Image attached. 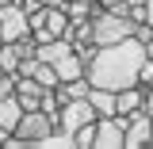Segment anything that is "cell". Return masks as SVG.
Listing matches in <instances>:
<instances>
[{
    "mask_svg": "<svg viewBox=\"0 0 153 149\" xmlns=\"http://www.w3.org/2000/svg\"><path fill=\"white\" fill-rule=\"evenodd\" d=\"M149 149H153V142H149Z\"/></svg>",
    "mask_w": 153,
    "mask_h": 149,
    "instance_id": "cell-22",
    "label": "cell"
},
{
    "mask_svg": "<svg viewBox=\"0 0 153 149\" xmlns=\"http://www.w3.org/2000/svg\"><path fill=\"white\" fill-rule=\"evenodd\" d=\"M130 35H134V23L126 16H119L111 8H96L92 12V42L96 46H111V42H123Z\"/></svg>",
    "mask_w": 153,
    "mask_h": 149,
    "instance_id": "cell-2",
    "label": "cell"
},
{
    "mask_svg": "<svg viewBox=\"0 0 153 149\" xmlns=\"http://www.w3.org/2000/svg\"><path fill=\"white\" fill-rule=\"evenodd\" d=\"M130 115H100L96 119V149H119L126 142Z\"/></svg>",
    "mask_w": 153,
    "mask_h": 149,
    "instance_id": "cell-5",
    "label": "cell"
},
{
    "mask_svg": "<svg viewBox=\"0 0 153 149\" xmlns=\"http://www.w3.org/2000/svg\"><path fill=\"white\" fill-rule=\"evenodd\" d=\"M73 145L76 149H88V145L96 149V122H88V126H80V130L73 134Z\"/></svg>",
    "mask_w": 153,
    "mask_h": 149,
    "instance_id": "cell-16",
    "label": "cell"
},
{
    "mask_svg": "<svg viewBox=\"0 0 153 149\" xmlns=\"http://www.w3.org/2000/svg\"><path fill=\"white\" fill-rule=\"evenodd\" d=\"M153 142V115L149 111H134L130 122H126V142H123V149H142Z\"/></svg>",
    "mask_w": 153,
    "mask_h": 149,
    "instance_id": "cell-7",
    "label": "cell"
},
{
    "mask_svg": "<svg viewBox=\"0 0 153 149\" xmlns=\"http://www.w3.org/2000/svg\"><path fill=\"white\" fill-rule=\"evenodd\" d=\"M54 69H57V80H61V84H65V80H76V76H84V57L76 54V50H69L65 57L54 61Z\"/></svg>",
    "mask_w": 153,
    "mask_h": 149,
    "instance_id": "cell-10",
    "label": "cell"
},
{
    "mask_svg": "<svg viewBox=\"0 0 153 149\" xmlns=\"http://www.w3.org/2000/svg\"><path fill=\"white\" fill-rule=\"evenodd\" d=\"M46 27H50V35H54V38H69L73 19H69L65 8H46Z\"/></svg>",
    "mask_w": 153,
    "mask_h": 149,
    "instance_id": "cell-13",
    "label": "cell"
},
{
    "mask_svg": "<svg viewBox=\"0 0 153 149\" xmlns=\"http://www.w3.org/2000/svg\"><path fill=\"white\" fill-rule=\"evenodd\" d=\"M138 84H142V88H153V57L142 61V69H138Z\"/></svg>",
    "mask_w": 153,
    "mask_h": 149,
    "instance_id": "cell-18",
    "label": "cell"
},
{
    "mask_svg": "<svg viewBox=\"0 0 153 149\" xmlns=\"http://www.w3.org/2000/svg\"><path fill=\"white\" fill-rule=\"evenodd\" d=\"M31 76H35L42 88H54V84H61V80H57V69H54V65H46V61H38Z\"/></svg>",
    "mask_w": 153,
    "mask_h": 149,
    "instance_id": "cell-15",
    "label": "cell"
},
{
    "mask_svg": "<svg viewBox=\"0 0 153 149\" xmlns=\"http://www.w3.org/2000/svg\"><path fill=\"white\" fill-rule=\"evenodd\" d=\"M42 92H46V88L38 84L35 76H19L16 80V99H19L23 111H38V107H42Z\"/></svg>",
    "mask_w": 153,
    "mask_h": 149,
    "instance_id": "cell-8",
    "label": "cell"
},
{
    "mask_svg": "<svg viewBox=\"0 0 153 149\" xmlns=\"http://www.w3.org/2000/svg\"><path fill=\"white\" fill-rule=\"evenodd\" d=\"M130 23H149V12H146V4H130Z\"/></svg>",
    "mask_w": 153,
    "mask_h": 149,
    "instance_id": "cell-19",
    "label": "cell"
},
{
    "mask_svg": "<svg viewBox=\"0 0 153 149\" xmlns=\"http://www.w3.org/2000/svg\"><path fill=\"white\" fill-rule=\"evenodd\" d=\"M142 61H146V46L138 42V38H123V42H111V46H96L92 61H88V80H92L96 88H130L138 84V69H142Z\"/></svg>",
    "mask_w": 153,
    "mask_h": 149,
    "instance_id": "cell-1",
    "label": "cell"
},
{
    "mask_svg": "<svg viewBox=\"0 0 153 149\" xmlns=\"http://www.w3.org/2000/svg\"><path fill=\"white\" fill-rule=\"evenodd\" d=\"M146 57H153V38H149V42H146Z\"/></svg>",
    "mask_w": 153,
    "mask_h": 149,
    "instance_id": "cell-21",
    "label": "cell"
},
{
    "mask_svg": "<svg viewBox=\"0 0 153 149\" xmlns=\"http://www.w3.org/2000/svg\"><path fill=\"white\" fill-rule=\"evenodd\" d=\"M16 80H19V73H4L0 69V96H16Z\"/></svg>",
    "mask_w": 153,
    "mask_h": 149,
    "instance_id": "cell-17",
    "label": "cell"
},
{
    "mask_svg": "<svg viewBox=\"0 0 153 149\" xmlns=\"http://www.w3.org/2000/svg\"><path fill=\"white\" fill-rule=\"evenodd\" d=\"M96 119H100V111L92 107V99L84 96V99H69V103L57 111V126H61L65 134H76L80 126H88V122H96Z\"/></svg>",
    "mask_w": 153,
    "mask_h": 149,
    "instance_id": "cell-4",
    "label": "cell"
},
{
    "mask_svg": "<svg viewBox=\"0 0 153 149\" xmlns=\"http://www.w3.org/2000/svg\"><path fill=\"white\" fill-rule=\"evenodd\" d=\"M50 130H57V119H54V115H46L42 107H38V111H23V119H19V126H16L12 134H16L23 145H31V149H35Z\"/></svg>",
    "mask_w": 153,
    "mask_h": 149,
    "instance_id": "cell-3",
    "label": "cell"
},
{
    "mask_svg": "<svg viewBox=\"0 0 153 149\" xmlns=\"http://www.w3.org/2000/svg\"><path fill=\"white\" fill-rule=\"evenodd\" d=\"M69 50H73V38H50V42H38L35 57H38V61H46V65H54L57 57H65Z\"/></svg>",
    "mask_w": 153,
    "mask_h": 149,
    "instance_id": "cell-11",
    "label": "cell"
},
{
    "mask_svg": "<svg viewBox=\"0 0 153 149\" xmlns=\"http://www.w3.org/2000/svg\"><path fill=\"white\" fill-rule=\"evenodd\" d=\"M19 119H23L19 99H16V96H0V126H4V130H16Z\"/></svg>",
    "mask_w": 153,
    "mask_h": 149,
    "instance_id": "cell-12",
    "label": "cell"
},
{
    "mask_svg": "<svg viewBox=\"0 0 153 149\" xmlns=\"http://www.w3.org/2000/svg\"><path fill=\"white\" fill-rule=\"evenodd\" d=\"M134 111H146V88L142 84H130V88L115 92V115H134Z\"/></svg>",
    "mask_w": 153,
    "mask_h": 149,
    "instance_id": "cell-9",
    "label": "cell"
},
{
    "mask_svg": "<svg viewBox=\"0 0 153 149\" xmlns=\"http://www.w3.org/2000/svg\"><path fill=\"white\" fill-rule=\"evenodd\" d=\"M31 35V16L23 12V4H0V38L4 42H16V38Z\"/></svg>",
    "mask_w": 153,
    "mask_h": 149,
    "instance_id": "cell-6",
    "label": "cell"
},
{
    "mask_svg": "<svg viewBox=\"0 0 153 149\" xmlns=\"http://www.w3.org/2000/svg\"><path fill=\"white\" fill-rule=\"evenodd\" d=\"M69 0H42V8H65Z\"/></svg>",
    "mask_w": 153,
    "mask_h": 149,
    "instance_id": "cell-20",
    "label": "cell"
},
{
    "mask_svg": "<svg viewBox=\"0 0 153 149\" xmlns=\"http://www.w3.org/2000/svg\"><path fill=\"white\" fill-rule=\"evenodd\" d=\"M88 99H92V107L100 115H115V92H111V88H96V84H92Z\"/></svg>",
    "mask_w": 153,
    "mask_h": 149,
    "instance_id": "cell-14",
    "label": "cell"
}]
</instances>
